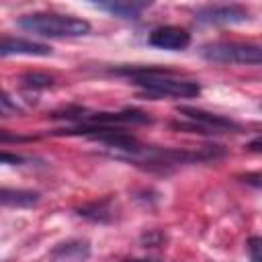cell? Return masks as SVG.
Segmentation results:
<instances>
[{"instance_id": "cell-1", "label": "cell", "mask_w": 262, "mask_h": 262, "mask_svg": "<svg viewBox=\"0 0 262 262\" xmlns=\"http://www.w3.org/2000/svg\"><path fill=\"white\" fill-rule=\"evenodd\" d=\"M113 72L131 76L147 98H192L201 92L199 82L174 78L170 70H162V68L123 66V68H115Z\"/></svg>"}, {"instance_id": "cell-2", "label": "cell", "mask_w": 262, "mask_h": 262, "mask_svg": "<svg viewBox=\"0 0 262 262\" xmlns=\"http://www.w3.org/2000/svg\"><path fill=\"white\" fill-rule=\"evenodd\" d=\"M18 27L53 39H72V37H84L90 33V23L72 16V14H59V12H31L18 18Z\"/></svg>"}, {"instance_id": "cell-3", "label": "cell", "mask_w": 262, "mask_h": 262, "mask_svg": "<svg viewBox=\"0 0 262 262\" xmlns=\"http://www.w3.org/2000/svg\"><path fill=\"white\" fill-rule=\"evenodd\" d=\"M201 57L211 63H239V66H260L262 51L254 43L239 41H215L205 43L199 49Z\"/></svg>"}, {"instance_id": "cell-4", "label": "cell", "mask_w": 262, "mask_h": 262, "mask_svg": "<svg viewBox=\"0 0 262 262\" xmlns=\"http://www.w3.org/2000/svg\"><path fill=\"white\" fill-rule=\"evenodd\" d=\"M178 115H182L186 121L184 123H174L178 129H190L192 133H239L242 125L223 117L215 115L203 108L194 106H178Z\"/></svg>"}, {"instance_id": "cell-5", "label": "cell", "mask_w": 262, "mask_h": 262, "mask_svg": "<svg viewBox=\"0 0 262 262\" xmlns=\"http://www.w3.org/2000/svg\"><path fill=\"white\" fill-rule=\"evenodd\" d=\"M196 23L209 27H227V25H242L250 20V10L242 4H213L203 6L194 14Z\"/></svg>"}, {"instance_id": "cell-6", "label": "cell", "mask_w": 262, "mask_h": 262, "mask_svg": "<svg viewBox=\"0 0 262 262\" xmlns=\"http://www.w3.org/2000/svg\"><path fill=\"white\" fill-rule=\"evenodd\" d=\"M147 43L151 47L166 49V51H182L190 45V33L174 25H164L149 33Z\"/></svg>"}, {"instance_id": "cell-7", "label": "cell", "mask_w": 262, "mask_h": 262, "mask_svg": "<svg viewBox=\"0 0 262 262\" xmlns=\"http://www.w3.org/2000/svg\"><path fill=\"white\" fill-rule=\"evenodd\" d=\"M6 55H51V47L20 37H0V57Z\"/></svg>"}, {"instance_id": "cell-8", "label": "cell", "mask_w": 262, "mask_h": 262, "mask_svg": "<svg viewBox=\"0 0 262 262\" xmlns=\"http://www.w3.org/2000/svg\"><path fill=\"white\" fill-rule=\"evenodd\" d=\"M98 10H104L119 18H139L151 4L149 2H129V0H111V2H98L94 4Z\"/></svg>"}, {"instance_id": "cell-9", "label": "cell", "mask_w": 262, "mask_h": 262, "mask_svg": "<svg viewBox=\"0 0 262 262\" xmlns=\"http://www.w3.org/2000/svg\"><path fill=\"white\" fill-rule=\"evenodd\" d=\"M39 203V192L23 190V188H0V205L2 207H33Z\"/></svg>"}, {"instance_id": "cell-10", "label": "cell", "mask_w": 262, "mask_h": 262, "mask_svg": "<svg viewBox=\"0 0 262 262\" xmlns=\"http://www.w3.org/2000/svg\"><path fill=\"white\" fill-rule=\"evenodd\" d=\"M78 215L80 217H86L90 221H96V223L113 221V217H115V213H113V199H104L100 203L86 205V207L78 209Z\"/></svg>"}, {"instance_id": "cell-11", "label": "cell", "mask_w": 262, "mask_h": 262, "mask_svg": "<svg viewBox=\"0 0 262 262\" xmlns=\"http://www.w3.org/2000/svg\"><path fill=\"white\" fill-rule=\"evenodd\" d=\"M20 84L25 88H31V90H45V88L53 86V78L43 74V72H29L20 78Z\"/></svg>"}, {"instance_id": "cell-12", "label": "cell", "mask_w": 262, "mask_h": 262, "mask_svg": "<svg viewBox=\"0 0 262 262\" xmlns=\"http://www.w3.org/2000/svg\"><path fill=\"white\" fill-rule=\"evenodd\" d=\"M23 115V108L18 106V102L6 92L0 88V117L8 119V117H18Z\"/></svg>"}, {"instance_id": "cell-13", "label": "cell", "mask_w": 262, "mask_h": 262, "mask_svg": "<svg viewBox=\"0 0 262 262\" xmlns=\"http://www.w3.org/2000/svg\"><path fill=\"white\" fill-rule=\"evenodd\" d=\"M260 244L262 239L258 235L248 239V254H250V262H260Z\"/></svg>"}, {"instance_id": "cell-14", "label": "cell", "mask_w": 262, "mask_h": 262, "mask_svg": "<svg viewBox=\"0 0 262 262\" xmlns=\"http://www.w3.org/2000/svg\"><path fill=\"white\" fill-rule=\"evenodd\" d=\"M162 239H164V235L160 231H149V233H143L141 235V242H143L145 248H156Z\"/></svg>"}, {"instance_id": "cell-15", "label": "cell", "mask_w": 262, "mask_h": 262, "mask_svg": "<svg viewBox=\"0 0 262 262\" xmlns=\"http://www.w3.org/2000/svg\"><path fill=\"white\" fill-rule=\"evenodd\" d=\"M25 162V158H20L18 154H12V151H6V149H0V164H20Z\"/></svg>"}, {"instance_id": "cell-16", "label": "cell", "mask_w": 262, "mask_h": 262, "mask_svg": "<svg viewBox=\"0 0 262 262\" xmlns=\"http://www.w3.org/2000/svg\"><path fill=\"white\" fill-rule=\"evenodd\" d=\"M25 139H29V137L12 135V133H8V131H4V129H0V141H10V143H14V141H25Z\"/></svg>"}, {"instance_id": "cell-17", "label": "cell", "mask_w": 262, "mask_h": 262, "mask_svg": "<svg viewBox=\"0 0 262 262\" xmlns=\"http://www.w3.org/2000/svg\"><path fill=\"white\" fill-rule=\"evenodd\" d=\"M248 147H250V149H252V151H260V139H258V137H256V139H254V141H252V143H250V145H248Z\"/></svg>"}, {"instance_id": "cell-18", "label": "cell", "mask_w": 262, "mask_h": 262, "mask_svg": "<svg viewBox=\"0 0 262 262\" xmlns=\"http://www.w3.org/2000/svg\"><path fill=\"white\" fill-rule=\"evenodd\" d=\"M123 262H160V260H149V258H131V260H123Z\"/></svg>"}]
</instances>
